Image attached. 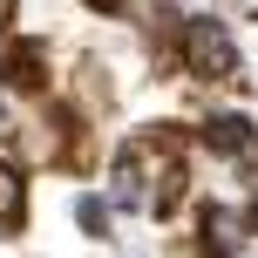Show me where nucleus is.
<instances>
[{
    "label": "nucleus",
    "mask_w": 258,
    "mask_h": 258,
    "mask_svg": "<svg viewBox=\"0 0 258 258\" xmlns=\"http://www.w3.org/2000/svg\"><path fill=\"white\" fill-rule=\"evenodd\" d=\"M204 143L238 156V150H251V129H245V122H211V129H204Z\"/></svg>",
    "instance_id": "nucleus-7"
},
{
    "label": "nucleus",
    "mask_w": 258,
    "mask_h": 258,
    "mask_svg": "<svg viewBox=\"0 0 258 258\" xmlns=\"http://www.w3.org/2000/svg\"><path fill=\"white\" fill-rule=\"evenodd\" d=\"M129 163L143 170V190H150V211H163L170 197H177V183H183V156H177V143H170V136H143L136 150H129Z\"/></svg>",
    "instance_id": "nucleus-1"
},
{
    "label": "nucleus",
    "mask_w": 258,
    "mask_h": 258,
    "mask_svg": "<svg viewBox=\"0 0 258 258\" xmlns=\"http://www.w3.org/2000/svg\"><path fill=\"white\" fill-rule=\"evenodd\" d=\"M0 68H7V82H14V89H41V54H34V48H14Z\"/></svg>",
    "instance_id": "nucleus-5"
},
{
    "label": "nucleus",
    "mask_w": 258,
    "mask_h": 258,
    "mask_svg": "<svg viewBox=\"0 0 258 258\" xmlns=\"http://www.w3.org/2000/svg\"><path fill=\"white\" fill-rule=\"evenodd\" d=\"M183 54H190V68L211 75V82H224L238 68V41L224 34L218 21H190V27H183Z\"/></svg>",
    "instance_id": "nucleus-2"
},
{
    "label": "nucleus",
    "mask_w": 258,
    "mask_h": 258,
    "mask_svg": "<svg viewBox=\"0 0 258 258\" xmlns=\"http://www.w3.org/2000/svg\"><path fill=\"white\" fill-rule=\"evenodd\" d=\"M75 224H82L89 238H109V204H102V197H89V190H82V197H75Z\"/></svg>",
    "instance_id": "nucleus-6"
},
{
    "label": "nucleus",
    "mask_w": 258,
    "mask_h": 258,
    "mask_svg": "<svg viewBox=\"0 0 258 258\" xmlns=\"http://www.w3.org/2000/svg\"><path fill=\"white\" fill-rule=\"evenodd\" d=\"M21 218H27V170L0 163V231H14Z\"/></svg>",
    "instance_id": "nucleus-3"
},
{
    "label": "nucleus",
    "mask_w": 258,
    "mask_h": 258,
    "mask_svg": "<svg viewBox=\"0 0 258 258\" xmlns=\"http://www.w3.org/2000/svg\"><path fill=\"white\" fill-rule=\"evenodd\" d=\"M245 245V224H238V211H211L204 218V258H231Z\"/></svg>",
    "instance_id": "nucleus-4"
},
{
    "label": "nucleus",
    "mask_w": 258,
    "mask_h": 258,
    "mask_svg": "<svg viewBox=\"0 0 258 258\" xmlns=\"http://www.w3.org/2000/svg\"><path fill=\"white\" fill-rule=\"evenodd\" d=\"M231 7H245V14H258V0H231Z\"/></svg>",
    "instance_id": "nucleus-8"
},
{
    "label": "nucleus",
    "mask_w": 258,
    "mask_h": 258,
    "mask_svg": "<svg viewBox=\"0 0 258 258\" xmlns=\"http://www.w3.org/2000/svg\"><path fill=\"white\" fill-rule=\"evenodd\" d=\"M0 61H7V54H0Z\"/></svg>",
    "instance_id": "nucleus-9"
}]
</instances>
